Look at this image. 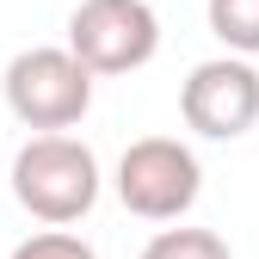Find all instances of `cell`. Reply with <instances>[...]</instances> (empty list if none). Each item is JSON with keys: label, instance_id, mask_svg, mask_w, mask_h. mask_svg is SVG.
Here are the masks:
<instances>
[{"label": "cell", "instance_id": "cell-4", "mask_svg": "<svg viewBox=\"0 0 259 259\" xmlns=\"http://www.w3.org/2000/svg\"><path fill=\"white\" fill-rule=\"evenodd\" d=\"M68 50L93 74H136L160 50V19L148 0H80L68 13Z\"/></svg>", "mask_w": 259, "mask_h": 259}, {"label": "cell", "instance_id": "cell-3", "mask_svg": "<svg viewBox=\"0 0 259 259\" xmlns=\"http://www.w3.org/2000/svg\"><path fill=\"white\" fill-rule=\"evenodd\" d=\"M198 191H204V167H198V154L185 142H173V136H142L117 160V198L142 222H179L198 204Z\"/></svg>", "mask_w": 259, "mask_h": 259}, {"label": "cell", "instance_id": "cell-6", "mask_svg": "<svg viewBox=\"0 0 259 259\" xmlns=\"http://www.w3.org/2000/svg\"><path fill=\"white\" fill-rule=\"evenodd\" d=\"M210 31L235 56H259V0H210Z\"/></svg>", "mask_w": 259, "mask_h": 259}, {"label": "cell", "instance_id": "cell-5", "mask_svg": "<svg viewBox=\"0 0 259 259\" xmlns=\"http://www.w3.org/2000/svg\"><path fill=\"white\" fill-rule=\"evenodd\" d=\"M179 117L210 142H235L259 123V68L247 56L198 62L179 87Z\"/></svg>", "mask_w": 259, "mask_h": 259}, {"label": "cell", "instance_id": "cell-1", "mask_svg": "<svg viewBox=\"0 0 259 259\" xmlns=\"http://www.w3.org/2000/svg\"><path fill=\"white\" fill-rule=\"evenodd\" d=\"M13 198L37 222L68 229V222H80L93 204H99V160H93L87 142L44 130V136H31L13 154Z\"/></svg>", "mask_w": 259, "mask_h": 259}, {"label": "cell", "instance_id": "cell-7", "mask_svg": "<svg viewBox=\"0 0 259 259\" xmlns=\"http://www.w3.org/2000/svg\"><path fill=\"white\" fill-rule=\"evenodd\" d=\"M142 259H235V253H229V241L210 235V229H160L142 247Z\"/></svg>", "mask_w": 259, "mask_h": 259}, {"label": "cell", "instance_id": "cell-2", "mask_svg": "<svg viewBox=\"0 0 259 259\" xmlns=\"http://www.w3.org/2000/svg\"><path fill=\"white\" fill-rule=\"evenodd\" d=\"M93 80L99 74L74 50L37 44V50H19L7 62V80L0 87H7V111L25 130H74L87 117V105H93Z\"/></svg>", "mask_w": 259, "mask_h": 259}, {"label": "cell", "instance_id": "cell-8", "mask_svg": "<svg viewBox=\"0 0 259 259\" xmlns=\"http://www.w3.org/2000/svg\"><path fill=\"white\" fill-rule=\"evenodd\" d=\"M7 259H99L80 235H68V229H44V235H31V241H19Z\"/></svg>", "mask_w": 259, "mask_h": 259}]
</instances>
